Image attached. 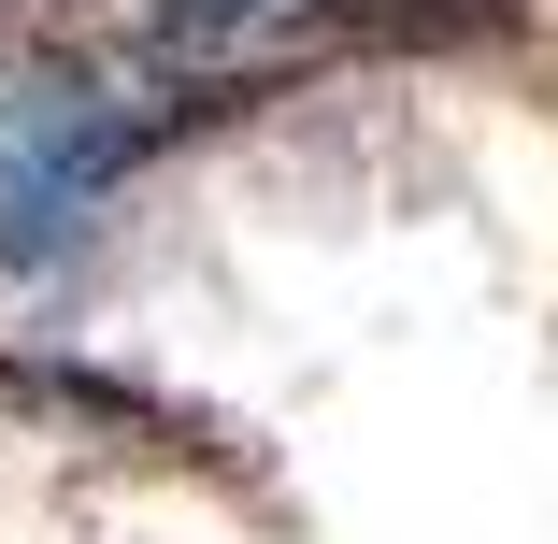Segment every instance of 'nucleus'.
<instances>
[{
	"instance_id": "obj_1",
	"label": "nucleus",
	"mask_w": 558,
	"mask_h": 544,
	"mask_svg": "<svg viewBox=\"0 0 558 544\" xmlns=\"http://www.w3.org/2000/svg\"><path fill=\"white\" fill-rule=\"evenodd\" d=\"M186 130H172V100H100L86 72L72 86H44V100H15V144H0V273H58L86 230H100V201H116L144 158H172Z\"/></svg>"
},
{
	"instance_id": "obj_2",
	"label": "nucleus",
	"mask_w": 558,
	"mask_h": 544,
	"mask_svg": "<svg viewBox=\"0 0 558 544\" xmlns=\"http://www.w3.org/2000/svg\"><path fill=\"white\" fill-rule=\"evenodd\" d=\"M501 29L515 0H287V58H459Z\"/></svg>"
},
{
	"instance_id": "obj_3",
	"label": "nucleus",
	"mask_w": 558,
	"mask_h": 544,
	"mask_svg": "<svg viewBox=\"0 0 558 544\" xmlns=\"http://www.w3.org/2000/svg\"><path fill=\"white\" fill-rule=\"evenodd\" d=\"M0 401H29V415H58V430H130V445H201V415H172V401H144V387H116V373H86V359H0Z\"/></svg>"
},
{
	"instance_id": "obj_4",
	"label": "nucleus",
	"mask_w": 558,
	"mask_h": 544,
	"mask_svg": "<svg viewBox=\"0 0 558 544\" xmlns=\"http://www.w3.org/2000/svg\"><path fill=\"white\" fill-rule=\"evenodd\" d=\"M272 15H287V0H158V58H215V44H244Z\"/></svg>"
}]
</instances>
